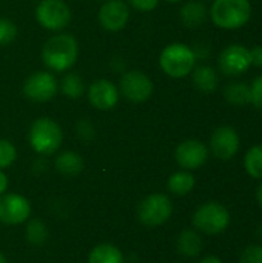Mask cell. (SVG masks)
<instances>
[{
    "label": "cell",
    "mask_w": 262,
    "mask_h": 263,
    "mask_svg": "<svg viewBox=\"0 0 262 263\" xmlns=\"http://www.w3.org/2000/svg\"><path fill=\"white\" fill-rule=\"evenodd\" d=\"M79 57V43L68 32H59L49 37L42 48L43 65L54 71L63 72L74 66Z\"/></svg>",
    "instance_id": "cell-1"
},
{
    "label": "cell",
    "mask_w": 262,
    "mask_h": 263,
    "mask_svg": "<svg viewBox=\"0 0 262 263\" xmlns=\"http://www.w3.org/2000/svg\"><path fill=\"white\" fill-rule=\"evenodd\" d=\"M28 139L31 148L37 154L51 156L62 146L63 131L56 120L49 117H40L32 122Z\"/></svg>",
    "instance_id": "cell-2"
},
{
    "label": "cell",
    "mask_w": 262,
    "mask_h": 263,
    "mask_svg": "<svg viewBox=\"0 0 262 263\" xmlns=\"http://www.w3.org/2000/svg\"><path fill=\"white\" fill-rule=\"evenodd\" d=\"M210 15L218 28L238 29L250 20L252 5L249 0H213Z\"/></svg>",
    "instance_id": "cell-3"
},
{
    "label": "cell",
    "mask_w": 262,
    "mask_h": 263,
    "mask_svg": "<svg viewBox=\"0 0 262 263\" xmlns=\"http://www.w3.org/2000/svg\"><path fill=\"white\" fill-rule=\"evenodd\" d=\"M159 65L168 77L182 79L193 71L196 65V55L190 46L184 43H171L162 49L159 55Z\"/></svg>",
    "instance_id": "cell-4"
},
{
    "label": "cell",
    "mask_w": 262,
    "mask_h": 263,
    "mask_svg": "<svg viewBox=\"0 0 262 263\" xmlns=\"http://www.w3.org/2000/svg\"><path fill=\"white\" fill-rule=\"evenodd\" d=\"M230 225V213L229 210L218 203V202H208L201 205L195 214H193V227L205 233L208 236H216L224 233Z\"/></svg>",
    "instance_id": "cell-5"
},
{
    "label": "cell",
    "mask_w": 262,
    "mask_h": 263,
    "mask_svg": "<svg viewBox=\"0 0 262 263\" xmlns=\"http://www.w3.org/2000/svg\"><path fill=\"white\" fill-rule=\"evenodd\" d=\"M173 214V203L168 196L156 193L147 196L137 206L139 220L150 228L165 223Z\"/></svg>",
    "instance_id": "cell-6"
},
{
    "label": "cell",
    "mask_w": 262,
    "mask_h": 263,
    "mask_svg": "<svg viewBox=\"0 0 262 263\" xmlns=\"http://www.w3.org/2000/svg\"><path fill=\"white\" fill-rule=\"evenodd\" d=\"M36 20L48 31H63L71 22V9L63 0H40L36 6Z\"/></svg>",
    "instance_id": "cell-7"
},
{
    "label": "cell",
    "mask_w": 262,
    "mask_h": 263,
    "mask_svg": "<svg viewBox=\"0 0 262 263\" xmlns=\"http://www.w3.org/2000/svg\"><path fill=\"white\" fill-rule=\"evenodd\" d=\"M59 83L54 74L49 71H36L23 82V94L28 100L36 103H45L56 97Z\"/></svg>",
    "instance_id": "cell-8"
},
{
    "label": "cell",
    "mask_w": 262,
    "mask_h": 263,
    "mask_svg": "<svg viewBox=\"0 0 262 263\" xmlns=\"http://www.w3.org/2000/svg\"><path fill=\"white\" fill-rule=\"evenodd\" d=\"M119 94L131 103H144L153 94V80L142 71H127L119 82Z\"/></svg>",
    "instance_id": "cell-9"
},
{
    "label": "cell",
    "mask_w": 262,
    "mask_h": 263,
    "mask_svg": "<svg viewBox=\"0 0 262 263\" xmlns=\"http://www.w3.org/2000/svg\"><path fill=\"white\" fill-rule=\"evenodd\" d=\"M99 23L110 32L122 31L130 20V8L125 0H105L99 9Z\"/></svg>",
    "instance_id": "cell-10"
},
{
    "label": "cell",
    "mask_w": 262,
    "mask_h": 263,
    "mask_svg": "<svg viewBox=\"0 0 262 263\" xmlns=\"http://www.w3.org/2000/svg\"><path fill=\"white\" fill-rule=\"evenodd\" d=\"M252 66L250 49L242 45H230L219 55V68L225 76L236 77Z\"/></svg>",
    "instance_id": "cell-11"
},
{
    "label": "cell",
    "mask_w": 262,
    "mask_h": 263,
    "mask_svg": "<svg viewBox=\"0 0 262 263\" xmlns=\"http://www.w3.org/2000/svg\"><path fill=\"white\" fill-rule=\"evenodd\" d=\"M239 134L232 126H219L213 131L210 139V149L219 160H230L239 149Z\"/></svg>",
    "instance_id": "cell-12"
},
{
    "label": "cell",
    "mask_w": 262,
    "mask_h": 263,
    "mask_svg": "<svg viewBox=\"0 0 262 263\" xmlns=\"http://www.w3.org/2000/svg\"><path fill=\"white\" fill-rule=\"evenodd\" d=\"M31 213L29 202L20 194H2L0 196V222L6 225L23 223Z\"/></svg>",
    "instance_id": "cell-13"
},
{
    "label": "cell",
    "mask_w": 262,
    "mask_h": 263,
    "mask_svg": "<svg viewBox=\"0 0 262 263\" xmlns=\"http://www.w3.org/2000/svg\"><path fill=\"white\" fill-rule=\"evenodd\" d=\"M174 159H176L178 165L187 171L198 170L207 163L208 148L202 142H199L196 139H190V140H185L178 145V148L174 151Z\"/></svg>",
    "instance_id": "cell-14"
},
{
    "label": "cell",
    "mask_w": 262,
    "mask_h": 263,
    "mask_svg": "<svg viewBox=\"0 0 262 263\" xmlns=\"http://www.w3.org/2000/svg\"><path fill=\"white\" fill-rule=\"evenodd\" d=\"M119 96L117 86L107 79L94 80L88 86V100L96 109L100 111L113 109L119 102Z\"/></svg>",
    "instance_id": "cell-15"
},
{
    "label": "cell",
    "mask_w": 262,
    "mask_h": 263,
    "mask_svg": "<svg viewBox=\"0 0 262 263\" xmlns=\"http://www.w3.org/2000/svg\"><path fill=\"white\" fill-rule=\"evenodd\" d=\"M207 15H208V9H207L205 3H202L199 0L187 2L179 11L181 22L187 28H198V26L204 25V22L207 20Z\"/></svg>",
    "instance_id": "cell-16"
},
{
    "label": "cell",
    "mask_w": 262,
    "mask_h": 263,
    "mask_svg": "<svg viewBox=\"0 0 262 263\" xmlns=\"http://www.w3.org/2000/svg\"><path fill=\"white\" fill-rule=\"evenodd\" d=\"M83 165L85 163H83L82 156L74 151H63L62 154L56 157V162H54L56 170L66 177H74L80 174L83 170Z\"/></svg>",
    "instance_id": "cell-17"
},
{
    "label": "cell",
    "mask_w": 262,
    "mask_h": 263,
    "mask_svg": "<svg viewBox=\"0 0 262 263\" xmlns=\"http://www.w3.org/2000/svg\"><path fill=\"white\" fill-rule=\"evenodd\" d=\"M178 251L185 257H196L202 251V239L193 230H184L176 240Z\"/></svg>",
    "instance_id": "cell-18"
},
{
    "label": "cell",
    "mask_w": 262,
    "mask_h": 263,
    "mask_svg": "<svg viewBox=\"0 0 262 263\" xmlns=\"http://www.w3.org/2000/svg\"><path fill=\"white\" fill-rule=\"evenodd\" d=\"M193 83L202 92H213L218 88V74L208 65L193 68Z\"/></svg>",
    "instance_id": "cell-19"
},
{
    "label": "cell",
    "mask_w": 262,
    "mask_h": 263,
    "mask_svg": "<svg viewBox=\"0 0 262 263\" xmlns=\"http://www.w3.org/2000/svg\"><path fill=\"white\" fill-rule=\"evenodd\" d=\"M88 263H125V259L119 248L110 243H102L90 253Z\"/></svg>",
    "instance_id": "cell-20"
},
{
    "label": "cell",
    "mask_w": 262,
    "mask_h": 263,
    "mask_svg": "<svg viewBox=\"0 0 262 263\" xmlns=\"http://www.w3.org/2000/svg\"><path fill=\"white\" fill-rule=\"evenodd\" d=\"M225 100L232 105L242 106L247 103H252V91L250 86L241 82H232L224 89Z\"/></svg>",
    "instance_id": "cell-21"
},
{
    "label": "cell",
    "mask_w": 262,
    "mask_h": 263,
    "mask_svg": "<svg viewBox=\"0 0 262 263\" xmlns=\"http://www.w3.org/2000/svg\"><path fill=\"white\" fill-rule=\"evenodd\" d=\"M195 176L188 171H178L168 179V190L176 196H185L195 188Z\"/></svg>",
    "instance_id": "cell-22"
},
{
    "label": "cell",
    "mask_w": 262,
    "mask_h": 263,
    "mask_svg": "<svg viewBox=\"0 0 262 263\" xmlns=\"http://www.w3.org/2000/svg\"><path fill=\"white\" fill-rule=\"evenodd\" d=\"M60 91L68 99H74V100L80 99L83 96V92H85V82L76 72L65 74L62 82H60Z\"/></svg>",
    "instance_id": "cell-23"
},
{
    "label": "cell",
    "mask_w": 262,
    "mask_h": 263,
    "mask_svg": "<svg viewBox=\"0 0 262 263\" xmlns=\"http://www.w3.org/2000/svg\"><path fill=\"white\" fill-rule=\"evenodd\" d=\"M244 166L250 177L262 180V145L252 146L247 151L244 159Z\"/></svg>",
    "instance_id": "cell-24"
},
{
    "label": "cell",
    "mask_w": 262,
    "mask_h": 263,
    "mask_svg": "<svg viewBox=\"0 0 262 263\" xmlns=\"http://www.w3.org/2000/svg\"><path fill=\"white\" fill-rule=\"evenodd\" d=\"M26 239L29 243L32 245H43L45 240L48 239V230H46V225L36 219V220H31L26 227Z\"/></svg>",
    "instance_id": "cell-25"
},
{
    "label": "cell",
    "mask_w": 262,
    "mask_h": 263,
    "mask_svg": "<svg viewBox=\"0 0 262 263\" xmlns=\"http://www.w3.org/2000/svg\"><path fill=\"white\" fill-rule=\"evenodd\" d=\"M17 25L6 17H0V46L9 45L17 37Z\"/></svg>",
    "instance_id": "cell-26"
},
{
    "label": "cell",
    "mask_w": 262,
    "mask_h": 263,
    "mask_svg": "<svg viewBox=\"0 0 262 263\" xmlns=\"http://www.w3.org/2000/svg\"><path fill=\"white\" fill-rule=\"evenodd\" d=\"M15 157H17L15 146L8 140L0 139V170L11 166L14 163Z\"/></svg>",
    "instance_id": "cell-27"
},
{
    "label": "cell",
    "mask_w": 262,
    "mask_h": 263,
    "mask_svg": "<svg viewBox=\"0 0 262 263\" xmlns=\"http://www.w3.org/2000/svg\"><path fill=\"white\" fill-rule=\"evenodd\" d=\"M239 263H262V245H249L241 253Z\"/></svg>",
    "instance_id": "cell-28"
},
{
    "label": "cell",
    "mask_w": 262,
    "mask_h": 263,
    "mask_svg": "<svg viewBox=\"0 0 262 263\" xmlns=\"http://www.w3.org/2000/svg\"><path fill=\"white\" fill-rule=\"evenodd\" d=\"M250 91H252V103L262 109V77H258L252 86H250Z\"/></svg>",
    "instance_id": "cell-29"
},
{
    "label": "cell",
    "mask_w": 262,
    "mask_h": 263,
    "mask_svg": "<svg viewBox=\"0 0 262 263\" xmlns=\"http://www.w3.org/2000/svg\"><path fill=\"white\" fill-rule=\"evenodd\" d=\"M128 3L141 12H150L159 5V0H128Z\"/></svg>",
    "instance_id": "cell-30"
},
{
    "label": "cell",
    "mask_w": 262,
    "mask_h": 263,
    "mask_svg": "<svg viewBox=\"0 0 262 263\" xmlns=\"http://www.w3.org/2000/svg\"><path fill=\"white\" fill-rule=\"evenodd\" d=\"M250 59L252 65L262 68V46H255L253 49H250Z\"/></svg>",
    "instance_id": "cell-31"
},
{
    "label": "cell",
    "mask_w": 262,
    "mask_h": 263,
    "mask_svg": "<svg viewBox=\"0 0 262 263\" xmlns=\"http://www.w3.org/2000/svg\"><path fill=\"white\" fill-rule=\"evenodd\" d=\"M6 188H8V179H6V176L2 173V170H0V196L6 191Z\"/></svg>",
    "instance_id": "cell-32"
},
{
    "label": "cell",
    "mask_w": 262,
    "mask_h": 263,
    "mask_svg": "<svg viewBox=\"0 0 262 263\" xmlns=\"http://www.w3.org/2000/svg\"><path fill=\"white\" fill-rule=\"evenodd\" d=\"M199 263H222V260L216 256H208V257H204Z\"/></svg>",
    "instance_id": "cell-33"
},
{
    "label": "cell",
    "mask_w": 262,
    "mask_h": 263,
    "mask_svg": "<svg viewBox=\"0 0 262 263\" xmlns=\"http://www.w3.org/2000/svg\"><path fill=\"white\" fill-rule=\"evenodd\" d=\"M256 199H258V203H259V206L262 208V183L259 185L258 191H256Z\"/></svg>",
    "instance_id": "cell-34"
},
{
    "label": "cell",
    "mask_w": 262,
    "mask_h": 263,
    "mask_svg": "<svg viewBox=\"0 0 262 263\" xmlns=\"http://www.w3.org/2000/svg\"><path fill=\"white\" fill-rule=\"evenodd\" d=\"M258 236H259V237L262 239V223L259 225V227H258Z\"/></svg>",
    "instance_id": "cell-35"
},
{
    "label": "cell",
    "mask_w": 262,
    "mask_h": 263,
    "mask_svg": "<svg viewBox=\"0 0 262 263\" xmlns=\"http://www.w3.org/2000/svg\"><path fill=\"white\" fill-rule=\"evenodd\" d=\"M0 263H6V259H5V256L0 253Z\"/></svg>",
    "instance_id": "cell-36"
},
{
    "label": "cell",
    "mask_w": 262,
    "mask_h": 263,
    "mask_svg": "<svg viewBox=\"0 0 262 263\" xmlns=\"http://www.w3.org/2000/svg\"><path fill=\"white\" fill-rule=\"evenodd\" d=\"M167 2H170V3H178V2H182V0H167Z\"/></svg>",
    "instance_id": "cell-37"
}]
</instances>
